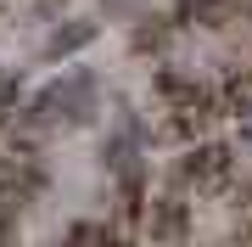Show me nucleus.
I'll use <instances>...</instances> for the list:
<instances>
[{
    "instance_id": "9",
    "label": "nucleus",
    "mask_w": 252,
    "mask_h": 247,
    "mask_svg": "<svg viewBox=\"0 0 252 247\" xmlns=\"http://www.w3.org/2000/svg\"><path fill=\"white\" fill-rule=\"evenodd\" d=\"M0 236H6V219H0Z\"/></svg>"
},
{
    "instance_id": "1",
    "label": "nucleus",
    "mask_w": 252,
    "mask_h": 247,
    "mask_svg": "<svg viewBox=\"0 0 252 247\" xmlns=\"http://www.w3.org/2000/svg\"><path fill=\"white\" fill-rule=\"evenodd\" d=\"M90 112H95V79L90 73H67V79H56L51 90L28 107V124H51V118L84 124Z\"/></svg>"
},
{
    "instance_id": "3",
    "label": "nucleus",
    "mask_w": 252,
    "mask_h": 247,
    "mask_svg": "<svg viewBox=\"0 0 252 247\" xmlns=\"http://www.w3.org/2000/svg\"><path fill=\"white\" fill-rule=\"evenodd\" d=\"M90 39H95V23H73V28H56V34H51V56H67V51H79V45H90Z\"/></svg>"
},
{
    "instance_id": "4",
    "label": "nucleus",
    "mask_w": 252,
    "mask_h": 247,
    "mask_svg": "<svg viewBox=\"0 0 252 247\" xmlns=\"http://www.w3.org/2000/svg\"><path fill=\"white\" fill-rule=\"evenodd\" d=\"M230 0H180V23H224Z\"/></svg>"
},
{
    "instance_id": "2",
    "label": "nucleus",
    "mask_w": 252,
    "mask_h": 247,
    "mask_svg": "<svg viewBox=\"0 0 252 247\" xmlns=\"http://www.w3.org/2000/svg\"><path fill=\"white\" fill-rule=\"evenodd\" d=\"M230 169H235L230 146H196V152L185 157V180H196V185H224Z\"/></svg>"
},
{
    "instance_id": "6",
    "label": "nucleus",
    "mask_w": 252,
    "mask_h": 247,
    "mask_svg": "<svg viewBox=\"0 0 252 247\" xmlns=\"http://www.w3.org/2000/svg\"><path fill=\"white\" fill-rule=\"evenodd\" d=\"M224 96H230L241 112H252V73H235V79L224 84Z\"/></svg>"
},
{
    "instance_id": "8",
    "label": "nucleus",
    "mask_w": 252,
    "mask_h": 247,
    "mask_svg": "<svg viewBox=\"0 0 252 247\" xmlns=\"http://www.w3.org/2000/svg\"><path fill=\"white\" fill-rule=\"evenodd\" d=\"M162 45V28H135V51H157Z\"/></svg>"
},
{
    "instance_id": "7",
    "label": "nucleus",
    "mask_w": 252,
    "mask_h": 247,
    "mask_svg": "<svg viewBox=\"0 0 252 247\" xmlns=\"http://www.w3.org/2000/svg\"><path fill=\"white\" fill-rule=\"evenodd\" d=\"M6 112H17V79L0 73V118H6Z\"/></svg>"
},
{
    "instance_id": "5",
    "label": "nucleus",
    "mask_w": 252,
    "mask_h": 247,
    "mask_svg": "<svg viewBox=\"0 0 252 247\" xmlns=\"http://www.w3.org/2000/svg\"><path fill=\"white\" fill-rule=\"evenodd\" d=\"M146 230H152V236H180V230H185V208H180V202H157V213H152Z\"/></svg>"
}]
</instances>
